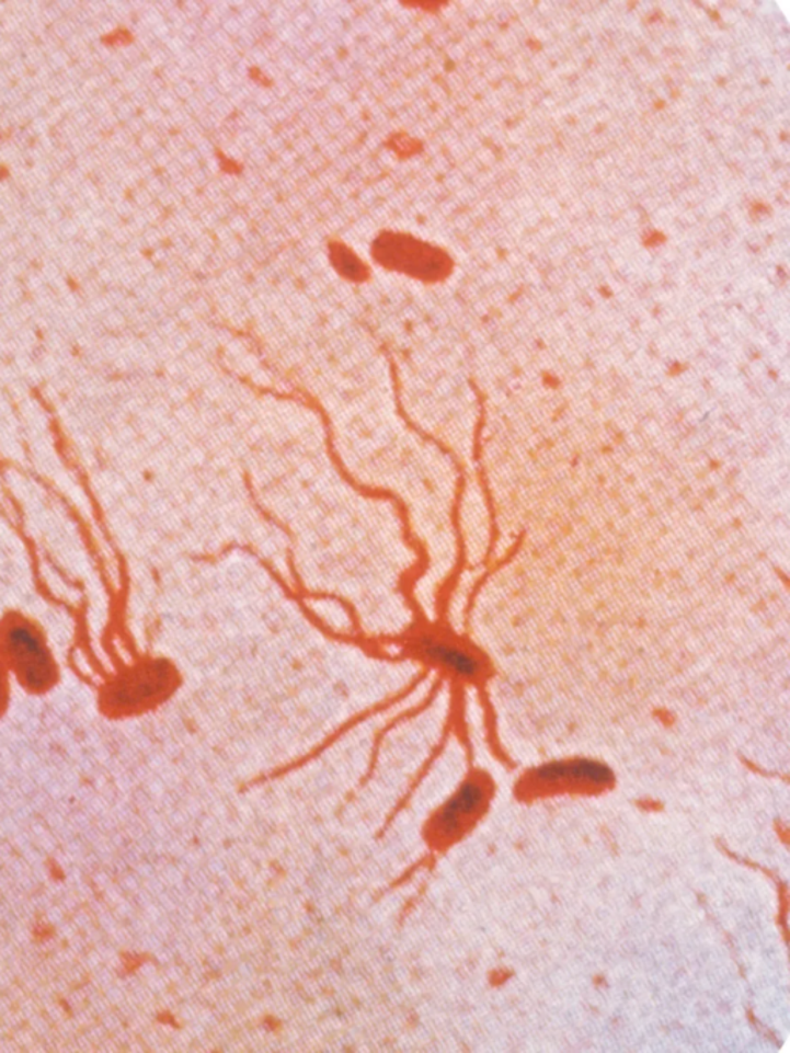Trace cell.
I'll return each mask as SVG.
<instances>
[{"label":"cell","mask_w":790,"mask_h":1053,"mask_svg":"<svg viewBox=\"0 0 790 1053\" xmlns=\"http://www.w3.org/2000/svg\"><path fill=\"white\" fill-rule=\"evenodd\" d=\"M539 787L606 788L615 781L610 766L593 758H572L540 765L531 774Z\"/></svg>","instance_id":"277c9868"},{"label":"cell","mask_w":790,"mask_h":1053,"mask_svg":"<svg viewBox=\"0 0 790 1053\" xmlns=\"http://www.w3.org/2000/svg\"><path fill=\"white\" fill-rule=\"evenodd\" d=\"M412 651L423 662L448 672L460 679H478L485 672V663L467 645L436 633H422L414 640Z\"/></svg>","instance_id":"3957f363"},{"label":"cell","mask_w":790,"mask_h":1053,"mask_svg":"<svg viewBox=\"0 0 790 1053\" xmlns=\"http://www.w3.org/2000/svg\"><path fill=\"white\" fill-rule=\"evenodd\" d=\"M2 689H3V674H2V666H0V696H2Z\"/></svg>","instance_id":"ba28073f"},{"label":"cell","mask_w":790,"mask_h":1053,"mask_svg":"<svg viewBox=\"0 0 790 1053\" xmlns=\"http://www.w3.org/2000/svg\"><path fill=\"white\" fill-rule=\"evenodd\" d=\"M374 256L385 266L415 277H437L444 270V255L437 249L402 233H381L374 243Z\"/></svg>","instance_id":"7a4b0ae2"},{"label":"cell","mask_w":790,"mask_h":1053,"mask_svg":"<svg viewBox=\"0 0 790 1053\" xmlns=\"http://www.w3.org/2000/svg\"><path fill=\"white\" fill-rule=\"evenodd\" d=\"M3 651L28 688H47L55 678V666L47 645L39 633L25 622H13L5 629Z\"/></svg>","instance_id":"6da1fadb"},{"label":"cell","mask_w":790,"mask_h":1053,"mask_svg":"<svg viewBox=\"0 0 790 1053\" xmlns=\"http://www.w3.org/2000/svg\"><path fill=\"white\" fill-rule=\"evenodd\" d=\"M332 259H334L335 266L343 275L351 278H358L363 274V264L358 262L357 256L350 251V249L343 247L332 248Z\"/></svg>","instance_id":"52a82bcc"},{"label":"cell","mask_w":790,"mask_h":1053,"mask_svg":"<svg viewBox=\"0 0 790 1053\" xmlns=\"http://www.w3.org/2000/svg\"><path fill=\"white\" fill-rule=\"evenodd\" d=\"M169 679L168 666L161 663L150 664L147 669L142 671V675H136L124 686V696L121 697L119 701L124 705H138L141 701L150 700L165 689Z\"/></svg>","instance_id":"8992f818"},{"label":"cell","mask_w":790,"mask_h":1053,"mask_svg":"<svg viewBox=\"0 0 790 1053\" xmlns=\"http://www.w3.org/2000/svg\"><path fill=\"white\" fill-rule=\"evenodd\" d=\"M488 800V787L482 779L465 780L436 815V829L442 836L451 837L462 832L470 819L482 811Z\"/></svg>","instance_id":"5b68a950"}]
</instances>
